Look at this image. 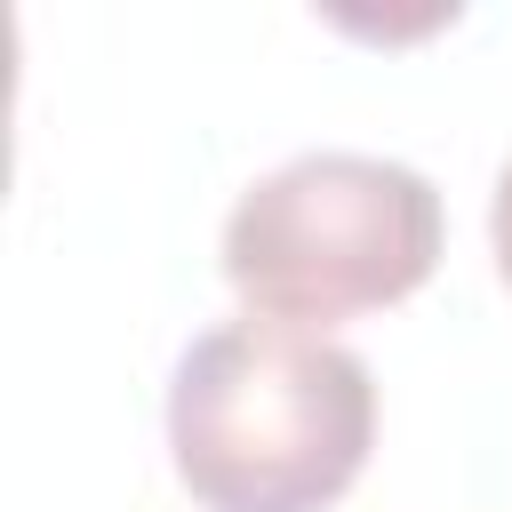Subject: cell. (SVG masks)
Wrapping results in <instances>:
<instances>
[{"label":"cell","mask_w":512,"mask_h":512,"mask_svg":"<svg viewBox=\"0 0 512 512\" xmlns=\"http://www.w3.org/2000/svg\"><path fill=\"white\" fill-rule=\"evenodd\" d=\"M440 192L384 152H296L224 216V280L256 320L328 328L416 296L440 264Z\"/></svg>","instance_id":"2"},{"label":"cell","mask_w":512,"mask_h":512,"mask_svg":"<svg viewBox=\"0 0 512 512\" xmlns=\"http://www.w3.org/2000/svg\"><path fill=\"white\" fill-rule=\"evenodd\" d=\"M488 248H496V272L512 288V160L496 168V200H488Z\"/></svg>","instance_id":"3"},{"label":"cell","mask_w":512,"mask_h":512,"mask_svg":"<svg viewBox=\"0 0 512 512\" xmlns=\"http://www.w3.org/2000/svg\"><path fill=\"white\" fill-rule=\"evenodd\" d=\"M376 448V376L288 320H224L168 376V456L200 512H328Z\"/></svg>","instance_id":"1"}]
</instances>
